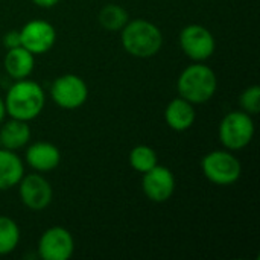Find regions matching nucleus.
I'll use <instances>...</instances> for the list:
<instances>
[{
    "label": "nucleus",
    "mask_w": 260,
    "mask_h": 260,
    "mask_svg": "<svg viewBox=\"0 0 260 260\" xmlns=\"http://www.w3.org/2000/svg\"><path fill=\"white\" fill-rule=\"evenodd\" d=\"M3 101L6 116L30 122L43 113L46 105V93L38 82L26 78L15 81L6 91Z\"/></svg>",
    "instance_id": "f257e3e1"
},
{
    "label": "nucleus",
    "mask_w": 260,
    "mask_h": 260,
    "mask_svg": "<svg viewBox=\"0 0 260 260\" xmlns=\"http://www.w3.org/2000/svg\"><path fill=\"white\" fill-rule=\"evenodd\" d=\"M120 43L131 56L151 58L161 50L163 34L157 24L145 18L129 20L120 30Z\"/></svg>",
    "instance_id": "f03ea898"
},
{
    "label": "nucleus",
    "mask_w": 260,
    "mask_h": 260,
    "mask_svg": "<svg viewBox=\"0 0 260 260\" xmlns=\"http://www.w3.org/2000/svg\"><path fill=\"white\" fill-rule=\"evenodd\" d=\"M216 73L204 62H193L187 66L177 79V90L180 98L193 105L207 104L216 93Z\"/></svg>",
    "instance_id": "7ed1b4c3"
},
{
    "label": "nucleus",
    "mask_w": 260,
    "mask_h": 260,
    "mask_svg": "<svg viewBox=\"0 0 260 260\" xmlns=\"http://www.w3.org/2000/svg\"><path fill=\"white\" fill-rule=\"evenodd\" d=\"M254 131L253 116L242 110H235L222 117L218 128V137L224 149L241 151L251 143Z\"/></svg>",
    "instance_id": "20e7f679"
},
{
    "label": "nucleus",
    "mask_w": 260,
    "mask_h": 260,
    "mask_svg": "<svg viewBox=\"0 0 260 260\" xmlns=\"http://www.w3.org/2000/svg\"><path fill=\"white\" fill-rule=\"evenodd\" d=\"M204 177L216 186L235 184L242 175L239 158L229 149H216L206 154L201 160Z\"/></svg>",
    "instance_id": "39448f33"
},
{
    "label": "nucleus",
    "mask_w": 260,
    "mask_h": 260,
    "mask_svg": "<svg viewBox=\"0 0 260 260\" xmlns=\"http://www.w3.org/2000/svg\"><path fill=\"white\" fill-rule=\"evenodd\" d=\"M180 47L193 62H204L215 53L216 41L213 34L206 26L192 23L181 29Z\"/></svg>",
    "instance_id": "423d86ee"
},
{
    "label": "nucleus",
    "mask_w": 260,
    "mask_h": 260,
    "mask_svg": "<svg viewBox=\"0 0 260 260\" xmlns=\"http://www.w3.org/2000/svg\"><path fill=\"white\" fill-rule=\"evenodd\" d=\"M50 98L59 108L76 110L88 99L87 82L75 73L61 75L50 87Z\"/></svg>",
    "instance_id": "0eeeda50"
},
{
    "label": "nucleus",
    "mask_w": 260,
    "mask_h": 260,
    "mask_svg": "<svg viewBox=\"0 0 260 260\" xmlns=\"http://www.w3.org/2000/svg\"><path fill=\"white\" fill-rule=\"evenodd\" d=\"M17 186L23 206L32 212H41L47 209L53 200L52 184L40 172L27 175L24 174Z\"/></svg>",
    "instance_id": "6e6552de"
},
{
    "label": "nucleus",
    "mask_w": 260,
    "mask_h": 260,
    "mask_svg": "<svg viewBox=\"0 0 260 260\" xmlns=\"http://www.w3.org/2000/svg\"><path fill=\"white\" fill-rule=\"evenodd\" d=\"M37 250L43 260H69L75 253V239L67 229L50 227L41 235Z\"/></svg>",
    "instance_id": "1a4fd4ad"
},
{
    "label": "nucleus",
    "mask_w": 260,
    "mask_h": 260,
    "mask_svg": "<svg viewBox=\"0 0 260 260\" xmlns=\"http://www.w3.org/2000/svg\"><path fill=\"white\" fill-rule=\"evenodd\" d=\"M56 41L55 27L46 20H30L20 29V43L34 55L47 53Z\"/></svg>",
    "instance_id": "9d476101"
},
{
    "label": "nucleus",
    "mask_w": 260,
    "mask_h": 260,
    "mask_svg": "<svg viewBox=\"0 0 260 260\" xmlns=\"http://www.w3.org/2000/svg\"><path fill=\"white\" fill-rule=\"evenodd\" d=\"M142 175V189L149 201L166 203L171 200L175 192V175L169 168L157 165Z\"/></svg>",
    "instance_id": "9b49d317"
},
{
    "label": "nucleus",
    "mask_w": 260,
    "mask_h": 260,
    "mask_svg": "<svg viewBox=\"0 0 260 260\" xmlns=\"http://www.w3.org/2000/svg\"><path fill=\"white\" fill-rule=\"evenodd\" d=\"M24 158L34 171L44 174L59 166L61 151L50 142H35L26 148Z\"/></svg>",
    "instance_id": "f8f14e48"
},
{
    "label": "nucleus",
    "mask_w": 260,
    "mask_h": 260,
    "mask_svg": "<svg viewBox=\"0 0 260 260\" xmlns=\"http://www.w3.org/2000/svg\"><path fill=\"white\" fill-rule=\"evenodd\" d=\"M3 67L8 76L14 81L26 79L32 75L35 69V55L23 46L8 49L3 58Z\"/></svg>",
    "instance_id": "ddd939ff"
},
{
    "label": "nucleus",
    "mask_w": 260,
    "mask_h": 260,
    "mask_svg": "<svg viewBox=\"0 0 260 260\" xmlns=\"http://www.w3.org/2000/svg\"><path fill=\"white\" fill-rule=\"evenodd\" d=\"M195 119H197L195 105L180 96L172 99L165 110V120L168 126L177 133L187 131L195 123Z\"/></svg>",
    "instance_id": "4468645a"
},
{
    "label": "nucleus",
    "mask_w": 260,
    "mask_h": 260,
    "mask_svg": "<svg viewBox=\"0 0 260 260\" xmlns=\"http://www.w3.org/2000/svg\"><path fill=\"white\" fill-rule=\"evenodd\" d=\"M24 175V163L15 151L0 148V190L15 187Z\"/></svg>",
    "instance_id": "2eb2a0df"
},
{
    "label": "nucleus",
    "mask_w": 260,
    "mask_h": 260,
    "mask_svg": "<svg viewBox=\"0 0 260 260\" xmlns=\"http://www.w3.org/2000/svg\"><path fill=\"white\" fill-rule=\"evenodd\" d=\"M29 140H30L29 122L11 117L0 128V142H2V148L5 149L18 151L24 148L29 143Z\"/></svg>",
    "instance_id": "dca6fc26"
},
{
    "label": "nucleus",
    "mask_w": 260,
    "mask_h": 260,
    "mask_svg": "<svg viewBox=\"0 0 260 260\" xmlns=\"http://www.w3.org/2000/svg\"><path fill=\"white\" fill-rule=\"evenodd\" d=\"M98 20H99V24L105 30H108V32H120L122 27L129 21V14L120 5L108 3L99 11Z\"/></svg>",
    "instance_id": "f3484780"
},
{
    "label": "nucleus",
    "mask_w": 260,
    "mask_h": 260,
    "mask_svg": "<svg viewBox=\"0 0 260 260\" xmlns=\"http://www.w3.org/2000/svg\"><path fill=\"white\" fill-rule=\"evenodd\" d=\"M20 227L9 216H0V256L11 254L20 244Z\"/></svg>",
    "instance_id": "a211bd4d"
},
{
    "label": "nucleus",
    "mask_w": 260,
    "mask_h": 260,
    "mask_svg": "<svg viewBox=\"0 0 260 260\" xmlns=\"http://www.w3.org/2000/svg\"><path fill=\"white\" fill-rule=\"evenodd\" d=\"M129 165L136 172L145 174L158 165L157 152L148 145H137L129 152Z\"/></svg>",
    "instance_id": "6ab92c4d"
},
{
    "label": "nucleus",
    "mask_w": 260,
    "mask_h": 260,
    "mask_svg": "<svg viewBox=\"0 0 260 260\" xmlns=\"http://www.w3.org/2000/svg\"><path fill=\"white\" fill-rule=\"evenodd\" d=\"M241 110L250 116H256L260 111V87L257 84L247 87L239 98Z\"/></svg>",
    "instance_id": "aec40b11"
},
{
    "label": "nucleus",
    "mask_w": 260,
    "mask_h": 260,
    "mask_svg": "<svg viewBox=\"0 0 260 260\" xmlns=\"http://www.w3.org/2000/svg\"><path fill=\"white\" fill-rule=\"evenodd\" d=\"M3 46L8 49H14L17 46H21L20 43V30H9L3 35Z\"/></svg>",
    "instance_id": "412c9836"
},
{
    "label": "nucleus",
    "mask_w": 260,
    "mask_h": 260,
    "mask_svg": "<svg viewBox=\"0 0 260 260\" xmlns=\"http://www.w3.org/2000/svg\"><path fill=\"white\" fill-rule=\"evenodd\" d=\"M59 0H32L34 5H37L38 8H44V9H49V8H53L55 5H58Z\"/></svg>",
    "instance_id": "4be33fe9"
},
{
    "label": "nucleus",
    "mask_w": 260,
    "mask_h": 260,
    "mask_svg": "<svg viewBox=\"0 0 260 260\" xmlns=\"http://www.w3.org/2000/svg\"><path fill=\"white\" fill-rule=\"evenodd\" d=\"M5 117H6V108H5V101H3V98L0 96V125L3 123Z\"/></svg>",
    "instance_id": "5701e85b"
},
{
    "label": "nucleus",
    "mask_w": 260,
    "mask_h": 260,
    "mask_svg": "<svg viewBox=\"0 0 260 260\" xmlns=\"http://www.w3.org/2000/svg\"><path fill=\"white\" fill-rule=\"evenodd\" d=\"M0 148H2V142H0Z\"/></svg>",
    "instance_id": "b1692460"
}]
</instances>
